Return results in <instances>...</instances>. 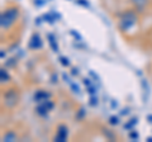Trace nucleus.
<instances>
[{
  "mask_svg": "<svg viewBox=\"0 0 152 142\" xmlns=\"http://www.w3.org/2000/svg\"><path fill=\"white\" fill-rule=\"evenodd\" d=\"M22 23V8L17 3L10 1L3 8L0 13V31L1 37H10L19 29V26Z\"/></svg>",
  "mask_w": 152,
  "mask_h": 142,
  "instance_id": "1",
  "label": "nucleus"
},
{
  "mask_svg": "<svg viewBox=\"0 0 152 142\" xmlns=\"http://www.w3.org/2000/svg\"><path fill=\"white\" fill-rule=\"evenodd\" d=\"M140 15L141 14L133 9L132 7L124 9L117 14V28L119 29V32L126 33L128 34L129 32H132L136 27H138L140 24Z\"/></svg>",
  "mask_w": 152,
  "mask_h": 142,
  "instance_id": "2",
  "label": "nucleus"
},
{
  "mask_svg": "<svg viewBox=\"0 0 152 142\" xmlns=\"http://www.w3.org/2000/svg\"><path fill=\"white\" fill-rule=\"evenodd\" d=\"M22 99V93L19 88L15 85H8L5 89H3L1 93V107L3 109L7 111H14L19 105Z\"/></svg>",
  "mask_w": 152,
  "mask_h": 142,
  "instance_id": "3",
  "label": "nucleus"
},
{
  "mask_svg": "<svg viewBox=\"0 0 152 142\" xmlns=\"http://www.w3.org/2000/svg\"><path fill=\"white\" fill-rule=\"evenodd\" d=\"M69 126L66 123H58L55 130V135L52 137V141L56 142H65L69 140Z\"/></svg>",
  "mask_w": 152,
  "mask_h": 142,
  "instance_id": "4",
  "label": "nucleus"
},
{
  "mask_svg": "<svg viewBox=\"0 0 152 142\" xmlns=\"http://www.w3.org/2000/svg\"><path fill=\"white\" fill-rule=\"evenodd\" d=\"M55 108V103L53 100L51 99H47L45 102H41V103H37V107H36V113L39 117H46L48 113Z\"/></svg>",
  "mask_w": 152,
  "mask_h": 142,
  "instance_id": "5",
  "label": "nucleus"
},
{
  "mask_svg": "<svg viewBox=\"0 0 152 142\" xmlns=\"http://www.w3.org/2000/svg\"><path fill=\"white\" fill-rule=\"evenodd\" d=\"M128 3L133 9H136L140 14H142L148 9L151 0H128Z\"/></svg>",
  "mask_w": 152,
  "mask_h": 142,
  "instance_id": "6",
  "label": "nucleus"
},
{
  "mask_svg": "<svg viewBox=\"0 0 152 142\" xmlns=\"http://www.w3.org/2000/svg\"><path fill=\"white\" fill-rule=\"evenodd\" d=\"M28 47H29L31 50H41L42 47H43V41H42L41 36L38 34V33H33L31 40H29V43H28Z\"/></svg>",
  "mask_w": 152,
  "mask_h": 142,
  "instance_id": "7",
  "label": "nucleus"
},
{
  "mask_svg": "<svg viewBox=\"0 0 152 142\" xmlns=\"http://www.w3.org/2000/svg\"><path fill=\"white\" fill-rule=\"evenodd\" d=\"M18 140H19V135L15 130H7L1 136V141L4 142H13Z\"/></svg>",
  "mask_w": 152,
  "mask_h": 142,
  "instance_id": "8",
  "label": "nucleus"
},
{
  "mask_svg": "<svg viewBox=\"0 0 152 142\" xmlns=\"http://www.w3.org/2000/svg\"><path fill=\"white\" fill-rule=\"evenodd\" d=\"M51 93L50 91H47V90H45V89H39V90H37L36 93H34V102H37V103H41V102H45V100H47V99H51Z\"/></svg>",
  "mask_w": 152,
  "mask_h": 142,
  "instance_id": "9",
  "label": "nucleus"
},
{
  "mask_svg": "<svg viewBox=\"0 0 152 142\" xmlns=\"http://www.w3.org/2000/svg\"><path fill=\"white\" fill-rule=\"evenodd\" d=\"M12 81V76L9 75V71L5 67H1L0 70V83H1V86H8Z\"/></svg>",
  "mask_w": 152,
  "mask_h": 142,
  "instance_id": "10",
  "label": "nucleus"
},
{
  "mask_svg": "<svg viewBox=\"0 0 152 142\" xmlns=\"http://www.w3.org/2000/svg\"><path fill=\"white\" fill-rule=\"evenodd\" d=\"M118 122H119V121H118L117 117H110V122H109V123H110V124H118Z\"/></svg>",
  "mask_w": 152,
  "mask_h": 142,
  "instance_id": "11",
  "label": "nucleus"
},
{
  "mask_svg": "<svg viewBox=\"0 0 152 142\" xmlns=\"http://www.w3.org/2000/svg\"><path fill=\"white\" fill-rule=\"evenodd\" d=\"M60 60H61V62L64 64V66H69V65H70V62L67 61V59H65V57H61Z\"/></svg>",
  "mask_w": 152,
  "mask_h": 142,
  "instance_id": "12",
  "label": "nucleus"
}]
</instances>
